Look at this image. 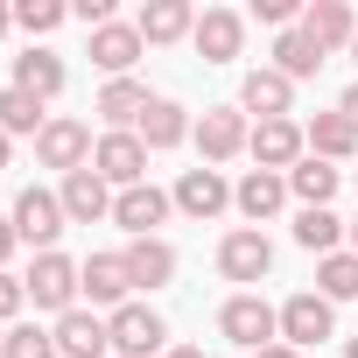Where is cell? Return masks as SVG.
<instances>
[{
  "instance_id": "cell-1",
  "label": "cell",
  "mask_w": 358,
  "mask_h": 358,
  "mask_svg": "<svg viewBox=\"0 0 358 358\" xmlns=\"http://www.w3.org/2000/svg\"><path fill=\"white\" fill-rule=\"evenodd\" d=\"M218 337H232L239 351H253V358H260L267 344H281V309H274L267 295H246V288H239V295L218 309Z\"/></svg>"
},
{
  "instance_id": "cell-2",
  "label": "cell",
  "mask_w": 358,
  "mask_h": 358,
  "mask_svg": "<svg viewBox=\"0 0 358 358\" xmlns=\"http://www.w3.org/2000/svg\"><path fill=\"white\" fill-rule=\"evenodd\" d=\"M22 288H29V302L36 309H50V316H71L78 309V260L71 253H36V267L22 274Z\"/></svg>"
},
{
  "instance_id": "cell-3",
  "label": "cell",
  "mask_w": 358,
  "mask_h": 358,
  "mask_svg": "<svg viewBox=\"0 0 358 358\" xmlns=\"http://www.w3.org/2000/svg\"><path fill=\"white\" fill-rule=\"evenodd\" d=\"M106 330H113V358H162L169 351V323L148 302H120L106 316Z\"/></svg>"
},
{
  "instance_id": "cell-4",
  "label": "cell",
  "mask_w": 358,
  "mask_h": 358,
  "mask_svg": "<svg viewBox=\"0 0 358 358\" xmlns=\"http://www.w3.org/2000/svg\"><path fill=\"white\" fill-rule=\"evenodd\" d=\"M8 218H15L22 246H36V253H57V239H64V225H71V218H64V197H57V190H36V183L15 197Z\"/></svg>"
},
{
  "instance_id": "cell-5",
  "label": "cell",
  "mask_w": 358,
  "mask_h": 358,
  "mask_svg": "<svg viewBox=\"0 0 358 358\" xmlns=\"http://www.w3.org/2000/svg\"><path fill=\"white\" fill-rule=\"evenodd\" d=\"M197 155H204V169H218V162H232V155H246V141H253V127H246V113L239 106H204V120H197Z\"/></svg>"
},
{
  "instance_id": "cell-6",
  "label": "cell",
  "mask_w": 358,
  "mask_h": 358,
  "mask_svg": "<svg viewBox=\"0 0 358 358\" xmlns=\"http://www.w3.org/2000/svg\"><path fill=\"white\" fill-rule=\"evenodd\" d=\"M92 148H99V141H92V127H85V120H64V113L36 134V162H43V169H64V176L92 169Z\"/></svg>"
},
{
  "instance_id": "cell-7",
  "label": "cell",
  "mask_w": 358,
  "mask_h": 358,
  "mask_svg": "<svg viewBox=\"0 0 358 358\" xmlns=\"http://www.w3.org/2000/svg\"><path fill=\"white\" fill-rule=\"evenodd\" d=\"M323 337H337V302H323L316 288L288 295V302H281V344L309 351V344H323Z\"/></svg>"
},
{
  "instance_id": "cell-8",
  "label": "cell",
  "mask_w": 358,
  "mask_h": 358,
  "mask_svg": "<svg viewBox=\"0 0 358 358\" xmlns=\"http://www.w3.org/2000/svg\"><path fill=\"white\" fill-rule=\"evenodd\" d=\"M92 169L106 176L113 190H141V183H148V148H141V134H99Z\"/></svg>"
},
{
  "instance_id": "cell-9",
  "label": "cell",
  "mask_w": 358,
  "mask_h": 358,
  "mask_svg": "<svg viewBox=\"0 0 358 358\" xmlns=\"http://www.w3.org/2000/svg\"><path fill=\"white\" fill-rule=\"evenodd\" d=\"M169 197H176V211H183V218L204 225V218H218V211L232 204V183H225V169H204V162H197V169L176 176V190H169Z\"/></svg>"
},
{
  "instance_id": "cell-10",
  "label": "cell",
  "mask_w": 358,
  "mask_h": 358,
  "mask_svg": "<svg viewBox=\"0 0 358 358\" xmlns=\"http://www.w3.org/2000/svg\"><path fill=\"white\" fill-rule=\"evenodd\" d=\"M218 274H225V281H267V274H274L267 232H253V225L225 232V239H218Z\"/></svg>"
},
{
  "instance_id": "cell-11",
  "label": "cell",
  "mask_w": 358,
  "mask_h": 358,
  "mask_svg": "<svg viewBox=\"0 0 358 358\" xmlns=\"http://www.w3.org/2000/svg\"><path fill=\"white\" fill-rule=\"evenodd\" d=\"M190 43H197L204 64H232V57L246 50V15H232V8H204L197 29H190Z\"/></svg>"
},
{
  "instance_id": "cell-12",
  "label": "cell",
  "mask_w": 358,
  "mask_h": 358,
  "mask_svg": "<svg viewBox=\"0 0 358 358\" xmlns=\"http://www.w3.org/2000/svg\"><path fill=\"white\" fill-rule=\"evenodd\" d=\"M246 155H253L260 169L288 176V169L309 155V141H302V127H295V120H260V127H253V141H246Z\"/></svg>"
},
{
  "instance_id": "cell-13",
  "label": "cell",
  "mask_w": 358,
  "mask_h": 358,
  "mask_svg": "<svg viewBox=\"0 0 358 358\" xmlns=\"http://www.w3.org/2000/svg\"><path fill=\"white\" fill-rule=\"evenodd\" d=\"M57 358H113V330H106V316L99 309H71V316H57Z\"/></svg>"
},
{
  "instance_id": "cell-14",
  "label": "cell",
  "mask_w": 358,
  "mask_h": 358,
  "mask_svg": "<svg viewBox=\"0 0 358 358\" xmlns=\"http://www.w3.org/2000/svg\"><path fill=\"white\" fill-rule=\"evenodd\" d=\"M232 204H239V218L260 232V225L288 204V176H274V169H246L239 183H232Z\"/></svg>"
},
{
  "instance_id": "cell-15",
  "label": "cell",
  "mask_w": 358,
  "mask_h": 358,
  "mask_svg": "<svg viewBox=\"0 0 358 358\" xmlns=\"http://www.w3.org/2000/svg\"><path fill=\"white\" fill-rule=\"evenodd\" d=\"M57 197H64V218H71V225H99V218H113V197H120V190L106 183L99 169H78V176H64Z\"/></svg>"
},
{
  "instance_id": "cell-16",
  "label": "cell",
  "mask_w": 358,
  "mask_h": 358,
  "mask_svg": "<svg viewBox=\"0 0 358 358\" xmlns=\"http://www.w3.org/2000/svg\"><path fill=\"white\" fill-rule=\"evenodd\" d=\"M176 211V197L169 190H155V183H141V190H120L113 197V225L120 232H134V239H155V225Z\"/></svg>"
},
{
  "instance_id": "cell-17",
  "label": "cell",
  "mask_w": 358,
  "mask_h": 358,
  "mask_svg": "<svg viewBox=\"0 0 358 358\" xmlns=\"http://www.w3.org/2000/svg\"><path fill=\"white\" fill-rule=\"evenodd\" d=\"M239 113H260V120H288V113H295V85H288L274 64H260V71H246V85H239Z\"/></svg>"
},
{
  "instance_id": "cell-18",
  "label": "cell",
  "mask_w": 358,
  "mask_h": 358,
  "mask_svg": "<svg viewBox=\"0 0 358 358\" xmlns=\"http://www.w3.org/2000/svg\"><path fill=\"white\" fill-rule=\"evenodd\" d=\"M155 99H148V85L141 78H106V92H99V120H106V134H134L141 127V113H148Z\"/></svg>"
},
{
  "instance_id": "cell-19",
  "label": "cell",
  "mask_w": 358,
  "mask_h": 358,
  "mask_svg": "<svg viewBox=\"0 0 358 358\" xmlns=\"http://www.w3.org/2000/svg\"><path fill=\"white\" fill-rule=\"evenodd\" d=\"M78 288H85L92 302L120 309V302L134 295V274H127V253H92V260H78Z\"/></svg>"
},
{
  "instance_id": "cell-20",
  "label": "cell",
  "mask_w": 358,
  "mask_h": 358,
  "mask_svg": "<svg viewBox=\"0 0 358 358\" xmlns=\"http://www.w3.org/2000/svg\"><path fill=\"white\" fill-rule=\"evenodd\" d=\"M302 36L330 57V50H351V36H358V15L344 8V0H309L302 8Z\"/></svg>"
},
{
  "instance_id": "cell-21",
  "label": "cell",
  "mask_w": 358,
  "mask_h": 358,
  "mask_svg": "<svg viewBox=\"0 0 358 358\" xmlns=\"http://www.w3.org/2000/svg\"><path fill=\"white\" fill-rule=\"evenodd\" d=\"M141 50H148V43H141L134 22H106V29H92V64H99L106 78H127V71L141 64Z\"/></svg>"
},
{
  "instance_id": "cell-22",
  "label": "cell",
  "mask_w": 358,
  "mask_h": 358,
  "mask_svg": "<svg viewBox=\"0 0 358 358\" xmlns=\"http://www.w3.org/2000/svg\"><path fill=\"white\" fill-rule=\"evenodd\" d=\"M64 85H71V71H64V57H57V50H36V43H29V50L15 57V92H29V99H43V106H50Z\"/></svg>"
},
{
  "instance_id": "cell-23",
  "label": "cell",
  "mask_w": 358,
  "mask_h": 358,
  "mask_svg": "<svg viewBox=\"0 0 358 358\" xmlns=\"http://www.w3.org/2000/svg\"><path fill=\"white\" fill-rule=\"evenodd\" d=\"M134 134H141V148H148V155H162V148H183V141L197 134V120L176 106V99H155V106L141 113V127H134Z\"/></svg>"
},
{
  "instance_id": "cell-24",
  "label": "cell",
  "mask_w": 358,
  "mask_h": 358,
  "mask_svg": "<svg viewBox=\"0 0 358 358\" xmlns=\"http://www.w3.org/2000/svg\"><path fill=\"white\" fill-rule=\"evenodd\" d=\"M337 183H344V169H337V162H316V155H302V162L288 169V197H302V211H330Z\"/></svg>"
},
{
  "instance_id": "cell-25",
  "label": "cell",
  "mask_w": 358,
  "mask_h": 358,
  "mask_svg": "<svg viewBox=\"0 0 358 358\" xmlns=\"http://www.w3.org/2000/svg\"><path fill=\"white\" fill-rule=\"evenodd\" d=\"M134 29H141V43L155 50V43H183V36L197 29V15H190V0H148V8L134 15Z\"/></svg>"
},
{
  "instance_id": "cell-26",
  "label": "cell",
  "mask_w": 358,
  "mask_h": 358,
  "mask_svg": "<svg viewBox=\"0 0 358 358\" xmlns=\"http://www.w3.org/2000/svg\"><path fill=\"white\" fill-rule=\"evenodd\" d=\"M120 253H127L134 288H148V295H155V288H169V281H176V246H169V239H134V246H120Z\"/></svg>"
},
{
  "instance_id": "cell-27",
  "label": "cell",
  "mask_w": 358,
  "mask_h": 358,
  "mask_svg": "<svg viewBox=\"0 0 358 358\" xmlns=\"http://www.w3.org/2000/svg\"><path fill=\"white\" fill-rule=\"evenodd\" d=\"M302 141H309L316 162H351V155H358V127H351L344 113H316V120L302 127Z\"/></svg>"
},
{
  "instance_id": "cell-28",
  "label": "cell",
  "mask_w": 358,
  "mask_h": 358,
  "mask_svg": "<svg viewBox=\"0 0 358 358\" xmlns=\"http://www.w3.org/2000/svg\"><path fill=\"white\" fill-rule=\"evenodd\" d=\"M274 71H281L288 85H302V78H316V71H323V50H316V43L302 36V22L274 36Z\"/></svg>"
},
{
  "instance_id": "cell-29",
  "label": "cell",
  "mask_w": 358,
  "mask_h": 358,
  "mask_svg": "<svg viewBox=\"0 0 358 358\" xmlns=\"http://www.w3.org/2000/svg\"><path fill=\"white\" fill-rule=\"evenodd\" d=\"M344 232H351V225H344L337 211H295V246L316 253V260H323V253H344Z\"/></svg>"
},
{
  "instance_id": "cell-30",
  "label": "cell",
  "mask_w": 358,
  "mask_h": 358,
  "mask_svg": "<svg viewBox=\"0 0 358 358\" xmlns=\"http://www.w3.org/2000/svg\"><path fill=\"white\" fill-rule=\"evenodd\" d=\"M316 295L323 302H358V253H323L316 260Z\"/></svg>"
},
{
  "instance_id": "cell-31",
  "label": "cell",
  "mask_w": 358,
  "mask_h": 358,
  "mask_svg": "<svg viewBox=\"0 0 358 358\" xmlns=\"http://www.w3.org/2000/svg\"><path fill=\"white\" fill-rule=\"evenodd\" d=\"M43 127H50L43 99H29V92H15V85L0 92V134H8V141H15V134H43Z\"/></svg>"
},
{
  "instance_id": "cell-32",
  "label": "cell",
  "mask_w": 358,
  "mask_h": 358,
  "mask_svg": "<svg viewBox=\"0 0 358 358\" xmlns=\"http://www.w3.org/2000/svg\"><path fill=\"white\" fill-rule=\"evenodd\" d=\"M64 0H15V29H29V36H57L64 29Z\"/></svg>"
},
{
  "instance_id": "cell-33",
  "label": "cell",
  "mask_w": 358,
  "mask_h": 358,
  "mask_svg": "<svg viewBox=\"0 0 358 358\" xmlns=\"http://www.w3.org/2000/svg\"><path fill=\"white\" fill-rule=\"evenodd\" d=\"M0 358H57V337H50V330H36V323H15V330H8V344H0Z\"/></svg>"
},
{
  "instance_id": "cell-34",
  "label": "cell",
  "mask_w": 358,
  "mask_h": 358,
  "mask_svg": "<svg viewBox=\"0 0 358 358\" xmlns=\"http://www.w3.org/2000/svg\"><path fill=\"white\" fill-rule=\"evenodd\" d=\"M22 302H29L22 274H0V323H15V316H22Z\"/></svg>"
},
{
  "instance_id": "cell-35",
  "label": "cell",
  "mask_w": 358,
  "mask_h": 358,
  "mask_svg": "<svg viewBox=\"0 0 358 358\" xmlns=\"http://www.w3.org/2000/svg\"><path fill=\"white\" fill-rule=\"evenodd\" d=\"M260 22H267V29H295L302 8H295V0H260Z\"/></svg>"
},
{
  "instance_id": "cell-36",
  "label": "cell",
  "mask_w": 358,
  "mask_h": 358,
  "mask_svg": "<svg viewBox=\"0 0 358 358\" xmlns=\"http://www.w3.org/2000/svg\"><path fill=\"white\" fill-rule=\"evenodd\" d=\"M15 246H22V232H15V218H0V274H8V260H15Z\"/></svg>"
},
{
  "instance_id": "cell-37",
  "label": "cell",
  "mask_w": 358,
  "mask_h": 358,
  "mask_svg": "<svg viewBox=\"0 0 358 358\" xmlns=\"http://www.w3.org/2000/svg\"><path fill=\"white\" fill-rule=\"evenodd\" d=\"M337 113H344V120H351V127H358V85H351V92H344V99H337Z\"/></svg>"
},
{
  "instance_id": "cell-38",
  "label": "cell",
  "mask_w": 358,
  "mask_h": 358,
  "mask_svg": "<svg viewBox=\"0 0 358 358\" xmlns=\"http://www.w3.org/2000/svg\"><path fill=\"white\" fill-rule=\"evenodd\" d=\"M162 358H204V351H197V344H169Z\"/></svg>"
},
{
  "instance_id": "cell-39",
  "label": "cell",
  "mask_w": 358,
  "mask_h": 358,
  "mask_svg": "<svg viewBox=\"0 0 358 358\" xmlns=\"http://www.w3.org/2000/svg\"><path fill=\"white\" fill-rule=\"evenodd\" d=\"M260 358H302V351H295V344H267Z\"/></svg>"
},
{
  "instance_id": "cell-40",
  "label": "cell",
  "mask_w": 358,
  "mask_h": 358,
  "mask_svg": "<svg viewBox=\"0 0 358 358\" xmlns=\"http://www.w3.org/2000/svg\"><path fill=\"white\" fill-rule=\"evenodd\" d=\"M15 29V8H8V0H0V36H8Z\"/></svg>"
},
{
  "instance_id": "cell-41",
  "label": "cell",
  "mask_w": 358,
  "mask_h": 358,
  "mask_svg": "<svg viewBox=\"0 0 358 358\" xmlns=\"http://www.w3.org/2000/svg\"><path fill=\"white\" fill-rule=\"evenodd\" d=\"M8 162H15V141H8V134H0V169H8Z\"/></svg>"
},
{
  "instance_id": "cell-42",
  "label": "cell",
  "mask_w": 358,
  "mask_h": 358,
  "mask_svg": "<svg viewBox=\"0 0 358 358\" xmlns=\"http://www.w3.org/2000/svg\"><path fill=\"white\" fill-rule=\"evenodd\" d=\"M344 239H351V253H358V218H351V232H344Z\"/></svg>"
},
{
  "instance_id": "cell-43",
  "label": "cell",
  "mask_w": 358,
  "mask_h": 358,
  "mask_svg": "<svg viewBox=\"0 0 358 358\" xmlns=\"http://www.w3.org/2000/svg\"><path fill=\"white\" fill-rule=\"evenodd\" d=\"M344 358H358V337H351V344H344Z\"/></svg>"
},
{
  "instance_id": "cell-44",
  "label": "cell",
  "mask_w": 358,
  "mask_h": 358,
  "mask_svg": "<svg viewBox=\"0 0 358 358\" xmlns=\"http://www.w3.org/2000/svg\"><path fill=\"white\" fill-rule=\"evenodd\" d=\"M351 57H358V36H351Z\"/></svg>"
},
{
  "instance_id": "cell-45",
  "label": "cell",
  "mask_w": 358,
  "mask_h": 358,
  "mask_svg": "<svg viewBox=\"0 0 358 358\" xmlns=\"http://www.w3.org/2000/svg\"><path fill=\"white\" fill-rule=\"evenodd\" d=\"M351 183H358V176H351Z\"/></svg>"
},
{
  "instance_id": "cell-46",
  "label": "cell",
  "mask_w": 358,
  "mask_h": 358,
  "mask_svg": "<svg viewBox=\"0 0 358 358\" xmlns=\"http://www.w3.org/2000/svg\"><path fill=\"white\" fill-rule=\"evenodd\" d=\"M0 344H8V337H0Z\"/></svg>"
}]
</instances>
